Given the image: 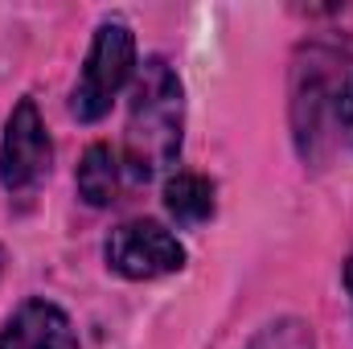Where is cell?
I'll return each instance as SVG.
<instances>
[{
  "label": "cell",
  "instance_id": "7",
  "mask_svg": "<svg viewBox=\"0 0 353 349\" xmlns=\"http://www.w3.org/2000/svg\"><path fill=\"white\" fill-rule=\"evenodd\" d=\"M123 181H128L123 157H119L111 144H90L87 157H83V165H79V197H83L87 206H94V210H103V206L119 201Z\"/></svg>",
  "mask_w": 353,
  "mask_h": 349
},
{
  "label": "cell",
  "instance_id": "2",
  "mask_svg": "<svg viewBox=\"0 0 353 349\" xmlns=\"http://www.w3.org/2000/svg\"><path fill=\"white\" fill-rule=\"evenodd\" d=\"M136 70V37L123 21H103L94 29V41L87 50V62H83V74H79V87L70 94V111L83 119V123H94L111 111L115 94L123 90V83L132 79Z\"/></svg>",
  "mask_w": 353,
  "mask_h": 349
},
{
  "label": "cell",
  "instance_id": "1",
  "mask_svg": "<svg viewBox=\"0 0 353 349\" xmlns=\"http://www.w3.org/2000/svg\"><path fill=\"white\" fill-rule=\"evenodd\" d=\"M185 132V90L165 58H148L132 83L128 132H123V165L132 181H152L165 173L181 152Z\"/></svg>",
  "mask_w": 353,
  "mask_h": 349
},
{
  "label": "cell",
  "instance_id": "8",
  "mask_svg": "<svg viewBox=\"0 0 353 349\" xmlns=\"http://www.w3.org/2000/svg\"><path fill=\"white\" fill-rule=\"evenodd\" d=\"M165 210L181 226H197L214 214V185L201 173H176L165 185Z\"/></svg>",
  "mask_w": 353,
  "mask_h": 349
},
{
  "label": "cell",
  "instance_id": "9",
  "mask_svg": "<svg viewBox=\"0 0 353 349\" xmlns=\"http://www.w3.org/2000/svg\"><path fill=\"white\" fill-rule=\"evenodd\" d=\"M247 349H316V337L304 321L283 317V321H271L267 329H259Z\"/></svg>",
  "mask_w": 353,
  "mask_h": 349
},
{
  "label": "cell",
  "instance_id": "5",
  "mask_svg": "<svg viewBox=\"0 0 353 349\" xmlns=\"http://www.w3.org/2000/svg\"><path fill=\"white\" fill-rule=\"evenodd\" d=\"M0 349H79V333L58 304L25 300L4 317Z\"/></svg>",
  "mask_w": 353,
  "mask_h": 349
},
{
  "label": "cell",
  "instance_id": "10",
  "mask_svg": "<svg viewBox=\"0 0 353 349\" xmlns=\"http://www.w3.org/2000/svg\"><path fill=\"white\" fill-rule=\"evenodd\" d=\"M333 123H337L341 140L353 148V70L341 79V87H337V99H333Z\"/></svg>",
  "mask_w": 353,
  "mask_h": 349
},
{
  "label": "cell",
  "instance_id": "6",
  "mask_svg": "<svg viewBox=\"0 0 353 349\" xmlns=\"http://www.w3.org/2000/svg\"><path fill=\"white\" fill-rule=\"evenodd\" d=\"M329 54L321 50H308V66L296 70V99H292V115H296V140H300V152L308 157L312 140L321 136V111L329 107L333 111V99L341 79H329Z\"/></svg>",
  "mask_w": 353,
  "mask_h": 349
},
{
  "label": "cell",
  "instance_id": "12",
  "mask_svg": "<svg viewBox=\"0 0 353 349\" xmlns=\"http://www.w3.org/2000/svg\"><path fill=\"white\" fill-rule=\"evenodd\" d=\"M0 275H4V247H0Z\"/></svg>",
  "mask_w": 353,
  "mask_h": 349
},
{
  "label": "cell",
  "instance_id": "4",
  "mask_svg": "<svg viewBox=\"0 0 353 349\" xmlns=\"http://www.w3.org/2000/svg\"><path fill=\"white\" fill-rule=\"evenodd\" d=\"M50 132L41 123V111L33 99H21L4 123V144H0V185L8 193H29L41 177L50 173Z\"/></svg>",
  "mask_w": 353,
  "mask_h": 349
},
{
  "label": "cell",
  "instance_id": "3",
  "mask_svg": "<svg viewBox=\"0 0 353 349\" xmlns=\"http://www.w3.org/2000/svg\"><path fill=\"white\" fill-rule=\"evenodd\" d=\"M103 259L123 279H161L185 267V247L161 222L132 218L111 230V239L103 243Z\"/></svg>",
  "mask_w": 353,
  "mask_h": 349
},
{
  "label": "cell",
  "instance_id": "11",
  "mask_svg": "<svg viewBox=\"0 0 353 349\" xmlns=\"http://www.w3.org/2000/svg\"><path fill=\"white\" fill-rule=\"evenodd\" d=\"M345 288H350V296H353V251H350V259H345Z\"/></svg>",
  "mask_w": 353,
  "mask_h": 349
}]
</instances>
